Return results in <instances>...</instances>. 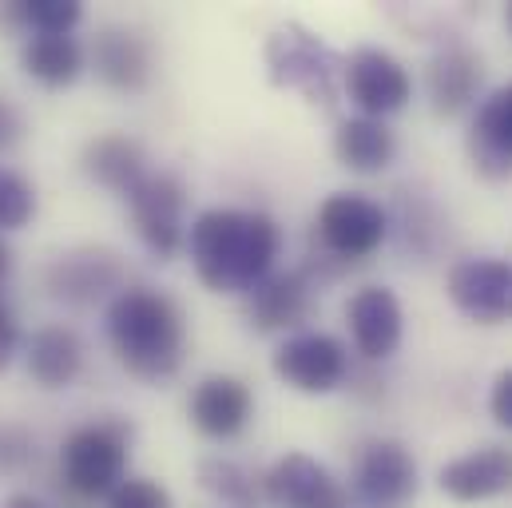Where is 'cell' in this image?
Returning <instances> with one entry per match:
<instances>
[{"mask_svg":"<svg viewBox=\"0 0 512 508\" xmlns=\"http://www.w3.org/2000/svg\"><path fill=\"white\" fill-rule=\"evenodd\" d=\"M16 350H20V322H16V314L0 302V370L12 366Z\"/></svg>","mask_w":512,"mask_h":508,"instance_id":"cell-30","label":"cell"},{"mask_svg":"<svg viewBox=\"0 0 512 508\" xmlns=\"http://www.w3.org/2000/svg\"><path fill=\"white\" fill-rule=\"evenodd\" d=\"M437 485H441L445 497H453L461 505L505 497V493H512V449L481 445L473 453H461L449 465H441Z\"/></svg>","mask_w":512,"mask_h":508,"instance_id":"cell-14","label":"cell"},{"mask_svg":"<svg viewBox=\"0 0 512 508\" xmlns=\"http://www.w3.org/2000/svg\"><path fill=\"white\" fill-rule=\"evenodd\" d=\"M469 159L473 171L485 179L512 175V80L481 100L473 127H469Z\"/></svg>","mask_w":512,"mask_h":508,"instance_id":"cell-16","label":"cell"},{"mask_svg":"<svg viewBox=\"0 0 512 508\" xmlns=\"http://www.w3.org/2000/svg\"><path fill=\"white\" fill-rule=\"evenodd\" d=\"M314 306V282L306 270H282L266 274L247 294V314L258 330H298Z\"/></svg>","mask_w":512,"mask_h":508,"instance_id":"cell-17","label":"cell"},{"mask_svg":"<svg viewBox=\"0 0 512 508\" xmlns=\"http://www.w3.org/2000/svg\"><path fill=\"white\" fill-rule=\"evenodd\" d=\"M262 493L278 508H346V489L322 461L306 453H282L266 469Z\"/></svg>","mask_w":512,"mask_h":508,"instance_id":"cell-12","label":"cell"},{"mask_svg":"<svg viewBox=\"0 0 512 508\" xmlns=\"http://www.w3.org/2000/svg\"><path fill=\"white\" fill-rule=\"evenodd\" d=\"M4 508H48L44 501H36V497H28V493H16V497H8Z\"/></svg>","mask_w":512,"mask_h":508,"instance_id":"cell-32","label":"cell"},{"mask_svg":"<svg viewBox=\"0 0 512 508\" xmlns=\"http://www.w3.org/2000/svg\"><path fill=\"white\" fill-rule=\"evenodd\" d=\"M128 457H131V425L124 421H92L80 425L64 437L60 445V477L64 485L84 497H112L128 481Z\"/></svg>","mask_w":512,"mask_h":508,"instance_id":"cell-3","label":"cell"},{"mask_svg":"<svg viewBox=\"0 0 512 508\" xmlns=\"http://www.w3.org/2000/svg\"><path fill=\"white\" fill-rule=\"evenodd\" d=\"M199 485L219 497L231 508H255L258 505V481L255 473L231 457H203L199 461Z\"/></svg>","mask_w":512,"mask_h":508,"instance_id":"cell-24","label":"cell"},{"mask_svg":"<svg viewBox=\"0 0 512 508\" xmlns=\"http://www.w3.org/2000/svg\"><path fill=\"white\" fill-rule=\"evenodd\" d=\"M191 425L211 437V441H231L247 429L251 413H255V397L247 389V381L231 378V374H211L195 385L191 401H187Z\"/></svg>","mask_w":512,"mask_h":508,"instance_id":"cell-15","label":"cell"},{"mask_svg":"<svg viewBox=\"0 0 512 508\" xmlns=\"http://www.w3.org/2000/svg\"><path fill=\"white\" fill-rule=\"evenodd\" d=\"M445 294L477 326L512 322V262L497 254L461 258L445 278Z\"/></svg>","mask_w":512,"mask_h":508,"instance_id":"cell-7","label":"cell"},{"mask_svg":"<svg viewBox=\"0 0 512 508\" xmlns=\"http://www.w3.org/2000/svg\"><path fill=\"white\" fill-rule=\"evenodd\" d=\"M8 270H12V251H8V243L0 239V282L8 278Z\"/></svg>","mask_w":512,"mask_h":508,"instance_id":"cell-33","label":"cell"},{"mask_svg":"<svg viewBox=\"0 0 512 508\" xmlns=\"http://www.w3.org/2000/svg\"><path fill=\"white\" fill-rule=\"evenodd\" d=\"M314 231L342 262H362L389 239V211L362 191H338L318 207Z\"/></svg>","mask_w":512,"mask_h":508,"instance_id":"cell-6","label":"cell"},{"mask_svg":"<svg viewBox=\"0 0 512 508\" xmlns=\"http://www.w3.org/2000/svg\"><path fill=\"white\" fill-rule=\"evenodd\" d=\"M116 362L139 381H171L187 358V318L179 302L155 286H124L104 314Z\"/></svg>","mask_w":512,"mask_h":508,"instance_id":"cell-2","label":"cell"},{"mask_svg":"<svg viewBox=\"0 0 512 508\" xmlns=\"http://www.w3.org/2000/svg\"><path fill=\"white\" fill-rule=\"evenodd\" d=\"M92 64L96 76L116 88V92H143L151 84V48L139 32H131L124 24H112L96 36L92 44Z\"/></svg>","mask_w":512,"mask_h":508,"instance_id":"cell-18","label":"cell"},{"mask_svg":"<svg viewBox=\"0 0 512 508\" xmlns=\"http://www.w3.org/2000/svg\"><path fill=\"white\" fill-rule=\"evenodd\" d=\"M32 215H36V187L20 171L0 167V235L24 231Z\"/></svg>","mask_w":512,"mask_h":508,"instance_id":"cell-26","label":"cell"},{"mask_svg":"<svg viewBox=\"0 0 512 508\" xmlns=\"http://www.w3.org/2000/svg\"><path fill=\"white\" fill-rule=\"evenodd\" d=\"M346 326L354 338V350L370 362H385L397 354L405 334V310L389 286H362L346 302Z\"/></svg>","mask_w":512,"mask_h":508,"instance_id":"cell-13","label":"cell"},{"mask_svg":"<svg viewBox=\"0 0 512 508\" xmlns=\"http://www.w3.org/2000/svg\"><path fill=\"white\" fill-rule=\"evenodd\" d=\"M481 80H485L481 56L473 48H465V44H445L429 60V100H433V112L437 116L465 112L477 100Z\"/></svg>","mask_w":512,"mask_h":508,"instance_id":"cell-20","label":"cell"},{"mask_svg":"<svg viewBox=\"0 0 512 508\" xmlns=\"http://www.w3.org/2000/svg\"><path fill=\"white\" fill-rule=\"evenodd\" d=\"M505 28H509V32H512V4H509V8H505Z\"/></svg>","mask_w":512,"mask_h":508,"instance_id":"cell-34","label":"cell"},{"mask_svg":"<svg viewBox=\"0 0 512 508\" xmlns=\"http://www.w3.org/2000/svg\"><path fill=\"white\" fill-rule=\"evenodd\" d=\"M32 457H36L32 433L20 429V425H4L0 429V473H20Z\"/></svg>","mask_w":512,"mask_h":508,"instance_id":"cell-28","label":"cell"},{"mask_svg":"<svg viewBox=\"0 0 512 508\" xmlns=\"http://www.w3.org/2000/svg\"><path fill=\"white\" fill-rule=\"evenodd\" d=\"M16 16L24 32L72 36V28L84 20V4L80 0H16Z\"/></svg>","mask_w":512,"mask_h":508,"instance_id":"cell-25","label":"cell"},{"mask_svg":"<svg viewBox=\"0 0 512 508\" xmlns=\"http://www.w3.org/2000/svg\"><path fill=\"white\" fill-rule=\"evenodd\" d=\"M183 251L215 294H251L282 254V227L266 211L211 207L187 227Z\"/></svg>","mask_w":512,"mask_h":508,"instance_id":"cell-1","label":"cell"},{"mask_svg":"<svg viewBox=\"0 0 512 508\" xmlns=\"http://www.w3.org/2000/svg\"><path fill=\"white\" fill-rule=\"evenodd\" d=\"M489 413L501 429L512 433V370H501L493 378V389H489Z\"/></svg>","mask_w":512,"mask_h":508,"instance_id":"cell-29","label":"cell"},{"mask_svg":"<svg viewBox=\"0 0 512 508\" xmlns=\"http://www.w3.org/2000/svg\"><path fill=\"white\" fill-rule=\"evenodd\" d=\"M274 374L298 393H334L350 378V350L326 330H298L274 350Z\"/></svg>","mask_w":512,"mask_h":508,"instance_id":"cell-9","label":"cell"},{"mask_svg":"<svg viewBox=\"0 0 512 508\" xmlns=\"http://www.w3.org/2000/svg\"><path fill=\"white\" fill-rule=\"evenodd\" d=\"M24 366L36 385L44 389H68L84 370V342L72 326L52 322L40 326L28 342H24Z\"/></svg>","mask_w":512,"mask_h":508,"instance_id":"cell-19","label":"cell"},{"mask_svg":"<svg viewBox=\"0 0 512 508\" xmlns=\"http://www.w3.org/2000/svg\"><path fill=\"white\" fill-rule=\"evenodd\" d=\"M108 508H171V493H167L159 481L128 477V481L108 497Z\"/></svg>","mask_w":512,"mask_h":508,"instance_id":"cell-27","label":"cell"},{"mask_svg":"<svg viewBox=\"0 0 512 508\" xmlns=\"http://www.w3.org/2000/svg\"><path fill=\"white\" fill-rule=\"evenodd\" d=\"M44 286L56 302L68 306H92L100 298H116L124 290V266L120 254L104 251V247H80L48 262L44 270Z\"/></svg>","mask_w":512,"mask_h":508,"instance_id":"cell-10","label":"cell"},{"mask_svg":"<svg viewBox=\"0 0 512 508\" xmlns=\"http://www.w3.org/2000/svg\"><path fill=\"white\" fill-rule=\"evenodd\" d=\"M342 88L354 100V108L370 120H385L401 112L413 96V80L405 64L385 48H354L350 60H342Z\"/></svg>","mask_w":512,"mask_h":508,"instance_id":"cell-8","label":"cell"},{"mask_svg":"<svg viewBox=\"0 0 512 508\" xmlns=\"http://www.w3.org/2000/svg\"><path fill=\"white\" fill-rule=\"evenodd\" d=\"M84 175L92 183H100L104 191H116V195H128L131 187L147 175V151L139 139L120 135V131H108V135H96L88 139L84 155Z\"/></svg>","mask_w":512,"mask_h":508,"instance_id":"cell-21","label":"cell"},{"mask_svg":"<svg viewBox=\"0 0 512 508\" xmlns=\"http://www.w3.org/2000/svg\"><path fill=\"white\" fill-rule=\"evenodd\" d=\"M334 155L342 167L358 175H378L397 155V135L389 131L385 120L354 116V120H342L334 131Z\"/></svg>","mask_w":512,"mask_h":508,"instance_id":"cell-22","label":"cell"},{"mask_svg":"<svg viewBox=\"0 0 512 508\" xmlns=\"http://www.w3.org/2000/svg\"><path fill=\"white\" fill-rule=\"evenodd\" d=\"M20 64L44 88H68L80 80L88 56L76 36H28L20 48Z\"/></svg>","mask_w":512,"mask_h":508,"instance_id":"cell-23","label":"cell"},{"mask_svg":"<svg viewBox=\"0 0 512 508\" xmlns=\"http://www.w3.org/2000/svg\"><path fill=\"white\" fill-rule=\"evenodd\" d=\"M135 235L155 258H175L187 243V187L171 171H147L128 195Z\"/></svg>","mask_w":512,"mask_h":508,"instance_id":"cell-5","label":"cell"},{"mask_svg":"<svg viewBox=\"0 0 512 508\" xmlns=\"http://www.w3.org/2000/svg\"><path fill=\"white\" fill-rule=\"evenodd\" d=\"M354 493L370 508H405L417 497V461L401 441H370L354 469Z\"/></svg>","mask_w":512,"mask_h":508,"instance_id":"cell-11","label":"cell"},{"mask_svg":"<svg viewBox=\"0 0 512 508\" xmlns=\"http://www.w3.org/2000/svg\"><path fill=\"white\" fill-rule=\"evenodd\" d=\"M20 131H24L20 112H16L8 100H0V151H8V147L20 139Z\"/></svg>","mask_w":512,"mask_h":508,"instance_id":"cell-31","label":"cell"},{"mask_svg":"<svg viewBox=\"0 0 512 508\" xmlns=\"http://www.w3.org/2000/svg\"><path fill=\"white\" fill-rule=\"evenodd\" d=\"M266 68L278 88H298L314 104H334L338 96L342 60L302 24H286L266 40Z\"/></svg>","mask_w":512,"mask_h":508,"instance_id":"cell-4","label":"cell"}]
</instances>
